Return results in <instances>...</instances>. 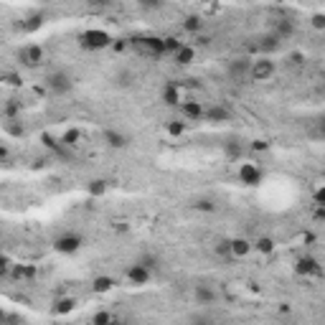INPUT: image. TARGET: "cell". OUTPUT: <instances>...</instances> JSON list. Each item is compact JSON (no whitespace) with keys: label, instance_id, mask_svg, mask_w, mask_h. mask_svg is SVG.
I'll return each instance as SVG.
<instances>
[{"label":"cell","instance_id":"6da1fadb","mask_svg":"<svg viewBox=\"0 0 325 325\" xmlns=\"http://www.w3.org/2000/svg\"><path fill=\"white\" fill-rule=\"evenodd\" d=\"M79 44L86 51H102V49H110L112 46V36L107 31H102V28H86L79 36Z\"/></svg>","mask_w":325,"mask_h":325},{"label":"cell","instance_id":"7a4b0ae2","mask_svg":"<svg viewBox=\"0 0 325 325\" xmlns=\"http://www.w3.org/2000/svg\"><path fill=\"white\" fill-rule=\"evenodd\" d=\"M249 71H252V59H247V56L231 59V61L226 64V74H229V79H231V81H236V84H244V81L249 79Z\"/></svg>","mask_w":325,"mask_h":325},{"label":"cell","instance_id":"3957f363","mask_svg":"<svg viewBox=\"0 0 325 325\" xmlns=\"http://www.w3.org/2000/svg\"><path fill=\"white\" fill-rule=\"evenodd\" d=\"M44 59H46V54H44V49L38 44H28V46H23L18 51V61L26 66V69H38V66L44 64Z\"/></svg>","mask_w":325,"mask_h":325},{"label":"cell","instance_id":"277c9868","mask_svg":"<svg viewBox=\"0 0 325 325\" xmlns=\"http://www.w3.org/2000/svg\"><path fill=\"white\" fill-rule=\"evenodd\" d=\"M46 86L54 92V94H69L71 92V76L61 71V69H56V71H51V74H46Z\"/></svg>","mask_w":325,"mask_h":325},{"label":"cell","instance_id":"5b68a950","mask_svg":"<svg viewBox=\"0 0 325 325\" xmlns=\"http://www.w3.org/2000/svg\"><path fill=\"white\" fill-rule=\"evenodd\" d=\"M84 247V239L79 234H61L56 242H54V249L59 254H76L79 249Z\"/></svg>","mask_w":325,"mask_h":325},{"label":"cell","instance_id":"8992f818","mask_svg":"<svg viewBox=\"0 0 325 325\" xmlns=\"http://www.w3.org/2000/svg\"><path fill=\"white\" fill-rule=\"evenodd\" d=\"M272 76H274V61H269L267 56H262V59H254V61H252L249 79H254V81H269Z\"/></svg>","mask_w":325,"mask_h":325},{"label":"cell","instance_id":"52a82bcc","mask_svg":"<svg viewBox=\"0 0 325 325\" xmlns=\"http://www.w3.org/2000/svg\"><path fill=\"white\" fill-rule=\"evenodd\" d=\"M135 46H137L140 51L150 54V56H165L163 38H158V36H140V38H135Z\"/></svg>","mask_w":325,"mask_h":325},{"label":"cell","instance_id":"ba28073f","mask_svg":"<svg viewBox=\"0 0 325 325\" xmlns=\"http://www.w3.org/2000/svg\"><path fill=\"white\" fill-rule=\"evenodd\" d=\"M150 277H153V269H147L145 264H140V262H135L127 267V282L130 285H137V287H142V285H147L150 282Z\"/></svg>","mask_w":325,"mask_h":325},{"label":"cell","instance_id":"9c48e42d","mask_svg":"<svg viewBox=\"0 0 325 325\" xmlns=\"http://www.w3.org/2000/svg\"><path fill=\"white\" fill-rule=\"evenodd\" d=\"M262 178H264V173H262L254 163H242L239 165V181L244 186H259Z\"/></svg>","mask_w":325,"mask_h":325},{"label":"cell","instance_id":"30bf717a","mask_svg":"<svg viewBox=\"0 0 325 325\" xmlns=\"http://www.w3.org/2000/svg\"><path fill=\"white\" fill-rule=\"evenodd\" d=\"M203 120H208V122H229L231 120V112H229V107H224V104H211V107H203Z\"/></svg>","mask_w":325,"mask_h":325},{"label":"cell","instance_id":"8fae6325","mask_svg":"<svg viewBox=\"0 0 325 325\" xmlns=\"http://www.w3.org/2000/svg\"><path fill=\"white\" fill-rule=\"evenodd\" d=\"M295 272L297 274H305V277H318L323 269H320V264L315 257H300L297 264H295Z\"/></svg>","mask_w":325,"mask_h":325},{"label":"cell","instance_id":"7c38bea8","mask_svg":"<svg viewBox=\"0 0 325 325\" xmlns=\"http://www.w3.org/2000/svg\"><path fill=\"white\" fill-rule=\"evenodd\" d=\"M160 99L168 104V107H178L183 99H181V89H178V84L176 81H168L163 89H160Z\"/></svg>","mask_w":325,"mask_h":325},{"label":"cell","instance_id":"4fadbf2b","mask_svg":"<svg viewBox=\"0 0 325 325\" xmlns=\"http://www.w3.org/2000/svg\"><path fill=\"white\" fill-rule=\"evenodd\" d=\"M193 300L198 305H213L216 302V290L211 287V285H196L193 287Z\"/></svg>","mask_w":325,"mask_h":325},{"label":"cell","instance_id":"5bb4252c","mask_svg":"<svg viewBox=\"0 0 325 325\" xmlns=\"http://www.w3.org/2000/svg\"><path fill=\"white\" fill-rule=\"evenodd\" d=\"M178 107H181V112H183V120H188V122L203 120V104H201V102L188 99V102H181Z\"/></svg>","mask_w":325,"mask_h":325},{"label":"cell","instance_id":"9a60e30c","mask_svg":"<svg viewBox=\"0 0 325 325\" xmlns=\"http://www.w3.org/2000/svg\"><path fill=\"white\" fill-rule=\"evenodd\" d=\"M104 142H107L112 150H122V147L130 145V137L122 135V132H117V130H104Z\"/></svg>","mask_w":325,"mask_h":325},{"label":"cell","instance_id":"2e32d148","mask_svg":"<svg viewBox=\"0 0 325 325\" xmlns=\"http://www.w3.org/2000/svg\"><path fill=\"white\" fill-rule=\"evenodd\" d=\"M292 33H295V20H290V18H282V20H277V26H274V36H277L279 41L290 38Z\"/></svg>","mask_w":325,"mask_h":325},{"label":"cell","instance_id":"e0dca14e","mask_svg":"<svg viewBox=\"0 0 325 325\" xmlns=\"http://www.w3.org/2000/svg\"><path fill=\"white\" fill-rule=\"evenodd\" d=\"M254 247H252V242L249 239H231V257H247L249 252H252Z\"/></svg>","mask_w":325,"mask_h":325},{"label":"cell","instance_id":"ac0fdd59","mask_svg":"<svg viewBox=\"0 0 325 325\" xmlns=\"http://www.w3.org/2000/svg\"><path fill=\"white\" fill-rule=\"evenodd\" d=\"M181 26H183L186 33H198V31L203 28V18L196 15V13H191V15H186V18L181 20Z\"/></svg>","mask_w":325,"mask_h":325},{"label":"cell","instance_id":"d6986e66","mask_svg":"<svg viewBox=\"0 0 325 325\" xmlns=\"http://www.w3.org/2000/svg\"><path fill=\"white\" fill-rule=\"evenodd\" d=\"M224 153H226V158L239 160V158L244 155V142H239V140H229V142H224Z\"/></svg>","mask_w":325,"mask_h":325},{"label":"cell","instance_id":"ffe728a7","mask_svg":"<svg viewBox=\"0 0 325 325\" xmlns=\"http://www.w3.org/2000/svg\"><path fill=\"white\" fill-rule=\"evenodd\" d=\"M193 59H196V51H193V46H181V49L176 51V64L186 66V64H191Z\"/></svg>","mask_w":325,"mask_h":325},{"label":"cell","instance_id":"44dd1931","mask_svg":"<svg viewBox=\"0 0 325 325\" xmlns=\"http://www.w3.org/2000/svg\"><path fill=\"white\" fill-rule=\"evenodd\" d=\"M86 191H89V196H94V198H102V196L107 193V181H102V178H94V181H89Z\"/></svg>","mask_w":325,"mask_h":325},{"label":"cell","instance_id":"7402d4cb","mask_svg":"<svg viewBox=\"0 0 325 325\" xmlns=\"http://www.w3.org/2000/svg\"><path fill=\"white\" fill-rule=\"evenodd\" d=\"M259 49H262V54H264V56H267V54H272V51H277V49H279V38H277L274 33L264 36V38H262V44H259Z\"/></svg>","mask_w":325,"mask_h":325},{"label":"cell","instance_id":"603a6c76","mask_svg":"<svg viewBox=\"0 0 325 325\" xmlns=\"http://www.w3.org/2000/svg\"><path fill=\"white\" fill-rule=\"evenodd\" d=\"M115 287V279L112 277H97L94 282H92V290L94 292H110Z\"/></svg>","mask_w":325,"mask_h":325},{"label":"cell","instance_id":"cb8c5ba5","mask_svg":"<svg viewBox=\"0 0 325 325\" xmlns=\"http://www.w3.org/2000/svg\"><path fill=\"white\" fill-rule=\"evenodd\" d=\"M252 247H257V252H259V254H272V252H274V239H269V236H259Z\"/></svg>","mask_w":325,"mask_h":325},{"label":"cell","instance_id":"d4e9b609","mask_svg":"<svg viewBox=\"0 0 325 325\" xmlns=\"http://www.w3.org/2000/svg\"><path fill=\"white\" fill-rule=\"evenodd\" d=\"M165 130L170 137H183V132H186V122L183 120H170L168 125H165Z\"/></svg>","mask_w":325,"mask_h":325},{"label":"cell","instance_id":"484cf974","mask_svg":"<svg viewBox=\"0 0 325 325\" xmlns=\"http://www.w3.org/2000/svg\"><path fill=\"white\" fill-rule=\"evenodd\" d=\"M3 115H5V117H8L10 122H13V120H15V117L20 115V102H18V99H8V104H5Z\"/></svg>","mask_w":325,"mask_h":325},{"label":"cell","instance_id":"4316f807","mask_svg":"<svg viewBox=\"0 0 325 325\" xmlns=\"http://www.w3.org/2000/svg\"><path fill=\"white\" fill-rule=\"evenodd\" d=\"M196 211H206V213H211V211H216V203L211 201V198H198L193 203Z\"/></svg>","mask_w":325,"mask_h":325},{"label":"cell","instance_id":"83f0119b","mask_svg":"<svg viewBox=\"0 0 325 325\" xmlns=\"http://www.w3.org/2000/svg\"><path fill=\"white\" fill-rule=\"evenodd\" d=\"M79 137H81V132H79V130H69V132H64V137H61V145L74 147V145L79 142Z\"/></svg>","mask_w":325,"mask_h":325},{"label":"cell","instance_id":"f1b7e54d","mask_svg":"<svg viewBox=\"0 0 325 325\" xmlns=\"http://www.w3.org/2000/svg\"><path fill=\"white\" fill-rule=\"evenodd\" d=\"M163 46H165V54H168V51H173V54H176L183 44H181L176 36H165V38H163Z\"/></svg>","mask_w":325,"mask_h":325},{"label":"cell","instance_id":"f546056e","mask_svg":"<svg viewBox=\"0 0 325 325\" xmlns=\"http://www.w3.org/2000/svg\"><path fill=\"white\" fill-rule=\"evenodd\" d=\"M33 274H36L33 267H20V264L13 267V277H18V279H20V277H33Z\"/></svg>","mask_w":325,"mask_h":325},{"label":"cell","instance_id":"4dcf8cb0","mask_svg":"<svg viewBox=\"0 0 325 325\" xmlns=\"http://www.w3.org/2000/svg\"><path fill=\"white\" fill-rule=\"evenodd\" d=\"M71 310H74V300H71V297L59 300V302H56V308H54V313H71Z\"/></svg>","mask_w":325,"mask_h":325},{"label":"cell","instance_id":"1f68e13d","mask_svg":"<svg viewBox=\"0 0 325 325\" xmlns=\"http://www.w3.org/2000/svg\"><path fill=\"white\" fill-rule=\"evenodd\" d=\"M115 84H117V86H125V89H127V86L132 84V74H130V71H120V74L115 76Z\"/></svg>","mask_w":325,"mask_h":325},{"label":"cell","instance_id":"d6a6232c","mask_svg":"<svg viewBox=\"0 0 325 325\" xmlns=\"http://www.w3.org/2000/svg\"><path fill=\"white\" fill-rule=\"evenodd\" d=\"M216 254H229V257H231V239L219 242V244H216Z\"/></svg>","mask_w":325,"mask_h":325},{"label":"cell","instance_id":"836d02e7","mask_svg":"<svg viewBox=\"0 0 325 325\" xmlns=\"http://www.w3.org/2000/svg\"><path fill=\"white\" fill-rule=\"evenodd\" d=\"M110 320H112V315H110V313H97L92 323H94V325H110Z\"/></svg>","mask_w":325,"mask_h":325},{"label":"cell","instance_id":"e575fe53","mask_svg":"<svg viewBox=\"0 0 325 325\" xmlns=\"http://www.w3.org/2000/svg\"><path fill=\"white\" fill-rule=\"evenodd\" d=\"M0 79H3L5 84H10V86H20V79H18L15 74H3Z\"/></svg>","mask_w":325,"mask_h":325},{"label":"cell","instance_id":"d590c367","mask_svg":"<svg viewBox=\"0 0 325 325\" xmlns=\"http://www.w3.org/2000/svg\"><path fill=\"white\" fill-rule=\"evenodd\" d=\"M315 206H318V208H323V206H325V191H323V186H318V191H315Z\"/></svg>","mask_w":325,"mask_h":325},{"label":"cell","instance_id":"8d00e7d4","mask_svg":"<svg viewBox=\"0 0 325 325\" xmlns=\"http://www.w3.org/2000/svg\"><path fill=\"white\" fill-rule=\"evenodd\" d=\"M10 264H13V262H10L5 254H3V252H0V274H5V272L10 269Z\"/></svg>","mask_w":325,"mask_h":325},{"label":"cell","instance_id":"74e56055","mask_svg":"<svg viewBox=\"0 0 325 325\" xmlns=\"http://www.w3.org/2000/svg\"><path fill=\"white\" fill-rule=\"evenodd\" d=\"M313 26H315V28H325V15L323 13H318V15L313 18Z\"/></svg>","mask_w":325,"mask_h":325},{"label":"cell","instance_id":"f35d334b","mask_svg":"<svg viewBox=\"0 0 325 325\" xmlns=\"http://www.w3.org/2000/svg\"><path fill=\"white\" fill-rule=\"evenodd\" d=\"M8 155H10V153H8V147H5V145H0V163H5V160H8Z\"/></svg>","mask_w":325,"mask_h":325},{"label":"cell","instance_id":"ab89813d","mask_svg":"<svg viewBox=\"0 0 325 325\" xmlns=\"http://www.w3.org/2000/svg\"><path fill=\"white\" fill-rule=\"evenodd\" d=\"M254 150H267V142H262V140H254Z\"/></svg>","mask_w":325,"mask_h":325},{"label":"cell","instance_id":"60d3db41","mask_svg":"<svg viewBox=\"0 0 325 325\" xmlns=\"http://www.w3.org/2000/svg\"><path fill=\"white\" fill-rule=\"evenodd\" d=\"M0 323H5V310H0Z\"/></svg>","mask_w":325,"mask_h":325},{"label":"cell","instance_id":"b9f144b4","mask_svg":"<svg viewBox=\"0 0 325 325\" xmlns=\"http://www.w3.org/2000/svg\"><path fill=\"white\" fill-rule=\"evenodd\" d=\"M196 325H208V320H196Z\"/></svg>","mask_w":325,"mask_h":325},{"label":"cell","instance_id":"7bdbcfd3","mask_svg":"<svg viewBox=\"0 0 325 325\" xmlns=\"http://www.w3.org/2000/svg\"><path fill=\"white\" fill-rule=\"evenodd\" d=\"M64 325H74V323H64Z\"/></svg>","mask_w":325,"mask_h":325},{"label":"cell","instance_id":"ee69618b","mask_svg":"<svg viewBox=\"0 0 325 325\" xmlns=\"http://www.w3.org/2000/svg\"><path fill=\"white\" fill-rule=\"evenodd\" d=\"M0 252H3V244H0Z\"/></svg>","mask_w":325,"mask_h":325}]
</instances>
